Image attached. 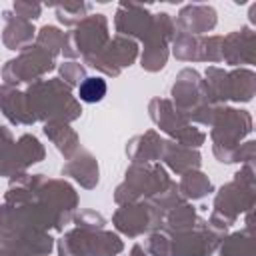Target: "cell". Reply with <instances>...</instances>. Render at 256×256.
I'll return each mask as SVG.
<instances>
[{
  "label": "cell",
  "instance_id": "obj_2",
  "mask_svg": "<svg viewBox=\"0 0 256 256\" xmlns=\"http://www.w3.org/2000/svg\"><path fill=\"white\" fill-rule=\"evenodd\" d=\"M256 204V170L252 164L240 166L234 178L218 188L212 202V212L208 216L210 222L230 228L236 220L254 210Z\"/></svg>",
  "mask_w": 256,
  "mask_h": 256
},
{
  "label": "cell",
  "instance_id": "obj_4",
  "mask_svg": "<svg viewBox=\"0 0 256 256\" xmlns=\"http://www.w3.org/2000/svg\"><path fill=\"white\" fill-rule=\"evenodd\" d=\"M208 128L216 160L222 164H232V152L252 134L254 120L248 110L220 104Z\"/></svg>",
  "mask_w": 256,
  "mask_h": 256
},
{
  "label": "cell",
  "instance_id": "obj_22",
  "mask_svg": "<svg viewBox=\"0 0 256 256\" xmlns=\"http://www.w3.org/2000/svg\"><path fill=\"white\" fill-rule=\"evenodd\" d=\"M0 112L14 126H32L36 120L32 118L24 90L10 84H0Z\"/></svg>",
  "mask_w": 256,
  "mask_h": 256
},
{
  "label": "cell",
  "instance_id": "obj_8",
  "mask_svg": "<svg viewBox=\"0 0 256 256\" xmlns=\"http://www.w3.org/2000/svg\"><path fill=\"white\" fill-rule=\"evenodd\" d=\"M148 116L150 120L168 136V140H174L182 146L198 150L206 142V132L198 126L190 124L170 102V98L154 96L148 102Z\"/></svg>",
  "mask_w": 256,
  "mask_h": 256
},
{
  "label": "cell",
  "instance_id": "obj_39",
  "mask_svg": "<svg viewBox=\"0 0 256 256\" xmlns=\"http://www.w3.org/2000/svg\"><path fill=\"white\" fill-rule=\"evenodd\" d=\"M12 12L22 18V20H28V22H34L40 18L42 14V4L40 2H30V0H16L12 4Z\"/></svg>",
  "mask_w": 256,
  "mask_h": 256
},
{
  "label": "cell",
  "instance_id": "obj_29",
  "mask_svg": "<svg viewBox=\"0 0 256 256\" xmlns=\"http://www.w3.org/2000/svg\"><path fill=\"white\" fill-rule=\"evenodd\" d=\"M170 52L180 62H202V36L176 32L170 42Z\"/></svg>",
  "mask_w": 256,
  "mask_h": 256
},
{
  "label": "cell",
  "instance_id": "obj_6",
  "mask_svg": "<svg viewBox=\"0 0 256 256\" xmlns=\"http://www.w3.org/2000/svg\"><path fill=\"white\" fill-rule=\"evenodd\" d=\"M30 182L38 200L52 212L56 220V232H62L72 222L78 210L80 204L78 192L64 178H48L44 174H32Z\"/></svg>",
  "mask_w": 256,
  "mask_h": 256
},
{
  "label": "cell",
  "instance_id": "obj_14",
  "mask_svg": "<svg viewBox=\"0 0 256 256\" xmlns=\"http://www.w3.org/2000/svg\"><path fill=\"white\" fill-rule=\"evenodd\" d=\"M56 242L50 232L12 230L0 232V256H50Z\"/></svg>",
  "mask_w": 256,
  "mask_h": 256
},
{
  "label": "cell",
  "instance_id": "obj_43",
  "mask_svg": "<svg viewBox=\"0 0 256 256\" xmlns=\"http://www.w3.org/2000/svg\"><path fill=\"white\" fill-rule=\"evenodd\" d=\"M248 18H250V22H252V24L256 22V4H252V6H250V10H248Z\"/></svg>",
  "mask_w": 256,
  "mask_h": 256
},
{
  "label": "cell",
  "instance_id": "obj_41",
  "mask_svg": "<svg viewBox=\"0 0 256 256\" xmlns=\"http://www.w3.org/2000/svg\"><path fill=\"white\" fill-rule=\"evenodd\" d=\"M14 136H12V132L6 128V126H2L0 124V170L4 168V164H6V160H8V156H10V152H12V148H14Z\"/></svg>",
  "mask_w": 256,
  "mask_h": 256
},
{
  "label": "cell",
  "instance_id": "obj_21",
  "mask_svg": "<svg viewBox=\"0 0 256 256\" xmlns=\"http://www.w3.org/2000/svg\"><path fill=\"white\" fill-rule=\"evenodd\" d=\"M160 164L168 170H172L174 174L182 176L190 170H200L202 164V154L194 148L182 146L174 140H164V148H162V156H160Z\"/></svg>",
  "mask_w": 256,
  "mask_h": 256
},
{
  "label": "cell",
  "instance_id": "obj_15",
  "mask_svg": "<svg viewBox=\"0 0 256 256\" xmlns=\"http://www.w3.org/2000/svg\"><path fill=\"white\" fill-rule=\"evenodd\" d=\"M154 14L148 6L136 2H120L114 12V28L118 36L132 38L136 42H146L152 32Z\"/></svg>",
  "mask_w": 256,
  "mask_h": 256
},
{
  "label": "cell",
  "instance_id": "obj_40",
  "mask_svg": "<svg viewBox=\"0 0 256 256\" xmlns=\"http://www.w3.org/2000/svg\"><path fill=\"white\" fill-rule=\"evenodd\" d=\"M254 158H256V142L250 138V140H244L240 142V146L232 152V164H252L254 166Z\"/></svg>",
  "mask_w": 256,
  "mask_h": 256
},
{
  "label": "cell",
  "instance_id": "obj_12",
  "mask_svg": "<svg viewBox=\"0 0 256 256\" xmlns=\"http://www.w3.org/2000/svg\"><path fill=\"white\" fill-rule=\"evenodd\" d=\"M140 56V46L136 40L126 38V36H112L108 40V44L90 56L82 58V64L94 68L96 72L108 76V78H116L120 76V72L124 68H130L136 58Z\"/></svg>",
  "mask_w": 256,
  "mask_h": 256
},
{
  "label": "cell",
  "instance_id": "obj_7",
  "mask_svg": "<svg viewBox=\"0 0 256 256\" xmlns=\"http://www.w3.org/2000/svg\"><path fill=\"white\" fill-rule=\"evenodd\" d=\"M58 256H118L124 250L122 238L112 230L72 228L56 242Z\"/></svg>",
  "mask_w": 256,
  "mask_h": 256
},
{
  "label": "cell",
  "instance_id": "obj_5",
  "mask_svg": "<svg viewBox=\"0 0 256 256\" xmlns=\"http://www.w3.org/2000/svg\"><path fill=\"white\" fill-rule=\"evenodd\" d=\"M170 182L172 178L160 162H130V166L124 172V180L114 190V202L120 206L138 200H150L152 196L162 192Z\"/></svg>",
  "mask_w": 256,
  "mask_h": 256
},
{
  "label": "cell",
  "instance_id": "obj_35",
  "mask_svg": "<svg viewBox=\"0 0 256 256\" xmlns=\"http://www.w3.org/2000/svg\"><path fill=\"white\" fill-rule=\"evenodd\" d=\"M56 68H58V78L70 88H78L86 78V66L80 64L78 60H66Z\"/></svg>",
  "mask_w": 256,
  "mask_h": 256
},
{
  "label": "cell",
  "instance_id": "obj_20",
  "mask_svg": "<svg viewBox=\"0 0 256 256\" xmlns=\"http://www.w3.org/2000/svg\"><path fill=\"white\" fill-rule=\"evenodd\" d=\"M2 20H4V30H2V42L8 50L14 52H22L24 48L32 46L36 40V28L32 22L18 18L12 10H4L2 12Z\"/></svg>",
  "mask_w": 256,
  "mask_h": 256
},
{
  "label": "cell",
  "instance_id": "obj_18",
  "mask_svg": "<svg viewBox=\"0 0 256 256\" xmlns=\"http://www.w3.org/2000/svg\"><path fill=\"white\" fill-rule=\"evenodd\" d=\"M218 24V12L210 4H186L178 10L174 18L176 32L204 36L212 32Z\"/></svg>",
  "mask_w": 256,
  "mask_h": 256
},
{
  "label": "cell",
  "instance_id": "obj_27",
  "mask_svg": "<svg viewBox=\"0 0 256 256\" xmlns=\"http://www.w3.org/2000/svg\"><path fill=\"white\" fill-rule=\"evenodd\" d=\"M178 190L186 202H192V200H202L208 194H212L214 186H212V180L202 170H190L180 176Z\"/></svg>",
  "mask_w": 256,
  "mask_h": 256
},
{
  "label": "cell",
  "instance_id": "obj_10",
  "mask_svg": "<svg viewBox=\"0 0 256 256\" xmlns=\"http://www.w3.org/2000/svg\"><path fill=\"white\" fill-rule=\"evenodd\" d=\"M108 40H110V32H108L106 14H88L80 24H76L70 32H66L62 56L68 60H76L96 54L108 44Z\"/></svg>",
  "mask_w": 256,
  "mask_h": 256
},
{
  "label": "cell",
  "instance_id": "obj_9",
  "mask_svg": "<svg viewBox=\"0 0 256 256\" xmlns=\"http://www.w3.org/2000/svg\"><path fill=\"white\" fill-rule=\"evenodd\" d=\"M226 234L228 228L198 216V222L192 230L180 234H168L170 236L168 256H212Z\"/></svg>",
  "mask_w": 256,
  "mask_h": 256
},
{
  "label": "cell",
  "instance_id": "obj_23",
  "mask_svg": "<svg viewBox=\"0 0 256 256\" xmlns=\"http://www.w3.org/2000/svg\"><path fill=\"white\" fill-rule=\"evenodd\" d=\"M164 148V138L156 130H146L144 134H136L126 142V156L130 162L148 164L160 162Z\"/></svg>",
  "mask_w": 256,
  "mask_h": 256
},
{
  "label": "cell",
  "instance_id": "obj_34",
  "mask_svg": "<svg viewBox=\"0 0 256 256\" xmlns=\"http://www.w3.org/2000/svg\"><path fill=\"white\" fill-rule=\"evenodd\" d=\"M148 202H150L154 208H158L162 214H166L168 210H172L174 206H178L180 202H184V198H182V194H180V190H178V184L172 180L162 192H158L156 196H152Z\"/></svg>",
  "mask_w": 256,
  "mask_h": 256
},
{
  "label": "cell",
  "instance_id": "obj_30",
  "mask_svg": "<svg viewBox=\"0 0 256 256\" xmlns=\"http://www.w3.org/2000/svg\"><path fill=\"white\" fill-rule=\"evenodd\" d=\"M170 56V44L160 42V40H150L144 44L142 54H140V66L146 72H160Z\"/></svg>",
  "mask_w": 256,
  "mask_h": 256
},
{
  "label": "cell",
  "instance_id": "obj_36",
  "mask_svg": "<svg viewBox=\"0 0 256 256\" xmlns=\"http://www.w3.org/2000/svg\"><path fill=\"white\" fill-rule=\"evenodd\" d=\"M144 250L148 256H168L170 250V236L164 230H154L148 234L144 242Z\"/></svg>",
  "mask_w": 256,
  "mask_h": 256
},
{
  "label": "cell",
  "instance_id": "obj_16",
  "mask_svg": "<svg viewBox=\"0 0 256 256\" xmlns=\"http://www.w3.org/2000/svg\"><path fill=\"white\" fill-rule=\"evenodd\" d=\"M222 62L232 68H250L256 62V32L250 26L222 36Z\"/></svg>",
  "mask_w": 256,
  "mask_h": 256
},
{
  "label": "cell",
  "instance_id": "obj_3",
  "mask_svg": "<svg viewBox=\"0 0 256 256\" xmlns=\"http://www.w3.org/2000/svg\"><path fill=\"white\" fill-rule=\"evenodd\" d=\"M170 96L172 106L194 126H210L214 112L220 106L210 96L202 74L194 68H182L176 74L174 84L170 88Z\"/></svg>",
  "mask_w": 256,
  "mask_h": 256
},
{
  "label": "cell",
  "instance_id": "obj_25",
  "mask_svg": "<svg viewBox=\"0 0 256 256\" xmlns=\"http://www.w3.org/2000/svg\"><path fill=\"white\" fill-rule=\"evenodd\" d=\"M42 130H44L46 138L56 146V150L64 156V160H70L82 148L78 132L66 122H46Z\"/></svg>",
  "mask_w": 256,
  "mask_h": 256
},
{
  "label": "cell",
  "instance_id": "obj_24",
  "mask_svg": "<svg viewBox=\"0 0 256 256\" xmlns=\"http://www.w3.org/2000/svg\"><path fill=\"white\" fill-rule=\"evenodd\" d=\"M256 94V72L252 68L226 70V102H250Z\"/></svg>",
  "mask_w": 256,
  "mask_h": 256
},
{
  "label": "cell",
  "instance_id": "obj_33",
  "mask_svg": "<svg viewBox=\"0 0 256 256\" xmlns=\"http://www.w3.org/2000/svg\"><path fill=\"white\" fill-rule=\"evenodd\" d=\"M108 92V84L102 76H86L78 86V100L86 104L100 102Z\"/></svg>",
  "mask_w": 256,
  "mask_h": 256
},
{
  "label": "cell",
  "instance_id": "obj_19",
  "mask_svg": "<svg viewBox=\"0 0 256 256\" xmlns=\"http://www.w3.org/2000/svg\"><path fill=\"white\" fill-rule=\"evenodd\" d=\"M60 174L72 178L76 184H80L86 190L96 188L98 182H100V166H98V160L86 148H80L70 160H66L64 166L60 168Z\"/></svg>",
  "mask_w": 256,
  "mask_h": 256
},
{
  "label": "cell",
  "instance_id": "obj_38",
  "mask_svg": "<svg viewBox=\"0 0 256 256\" xmlns=\"http://www.w3.org/2000/svg\"><path fill=\"white\" fill-rule=\"evenodd\" d=\"M202 62L220 64L222 62V36H202Z\"/></svg>",
  "mask_w": 256,
  "mask_h": 256
},
{
  "label": "cell",
  "instance_id": "obj_1",
  "mask_svg": "<svg viewBox=\"0 0 256 256\" xmlns=\"http://www.w3.org/2000/svg\"><path fill=\"white\" fill-rule=\"evenodd\" d=\"M28 110L36 122H74L82 116V104L60 78H42L24 90Z\"/></svg>",
  "mask_w": 256,
  "mask_h": 256
},
{
  "label": "cell",
  "instance_id": "obj_31",
  "mask_svg": "<svg viewBox=\"0 0 256 256\" xmlns=\"http://www.w3.org/2000/svg\"><path fill=\"white\" fill-rule=\"evenodd\" d=\"M46 6H52L58 22L68 28H74L76 24H80L90 12V4L82 0L80 2H46Z\"/></svg>",
  "mask_w": 256,
  "mask_h": 256
},
{
  "label": "cell",
  "instance_id": "obj_28",
  "mask_svg": "<svg viewBox=\"0 0 256 256\" xmlns=\"http://www.w3.org/2000/svg\"><path fill=\"white\" fill-rule=\"evenodd\" d=\"M218 256H256L254 254V230L242 228L226 234L218 246Z\"/></svg>",
  "mask_w": 256,
  "mask_h": 256
},
{
  "label": "cell",
  "instance_id": "obj_32",
  "mask_svg": "<svg viewBox=\"0 0 256 256\" xmlns=\"http://www.w3.org/2000/svg\"><path fill=\"white\" fill-rule=\"evenodd\" d=\"M64 42H66V32H62L58 26L44 24L40 30H36V40H34V44L40 46L42 50H46L48 54H52L54 58H56L58 54H62Z\"/></svg>",
  "mask_w": 256,
  "mask_h": 256
},
{
  "label": "cell",
  "instance_id": "obj_13",
  "mask_svg": "<svg viewBox=\"0 0 256 256\" xmlns=\"http://www.w3.org/2000/svg\"><path fill=\"white\" fill-rule=\"evenodd\" d=\"M164 214L154 208L148 200H138L130 204H120L112 214V224L118 234L128 238H138L154 230H162Z\"/></svg>",
  "mask_w": 256,
  "mask_h": 256
},
{
  "label": "cell",
  "instance_id": "obj_26",
  "mask_svg": "<svg viewBox=\"0 0 256 256\" xmlns=\"http://www.w3.org/2000/svg\"><path fill=\"white\" fill-rule=\"evenodd\" d=\"M198 222V212L190 202H180L178 206H174L172 210H168L164 214V222H162V230L166 234H180V232H188L196 226Z\"/></svg>",
  "mask_w": 256,
  "mask_h": 256
},
{
  "label": "cell",
  "instance_id": "obj_37",
  "mask_svg": "<svg viewBox=\"0 0 256 256\" xmlns=\"http://www.w3.org/2000/svg\"><path fill=\"white\" fill-rule=\"evenodd\" d=\"M72 222H74L76 228H82V230H102L106 226V218L100 212L90 210V208L76 212Z\"/></svg>",
  "mask_w": 256,
  "mask_h": 256
},
{
  "label": "cell",
  "instance_id": "obj_42",
  "mask_svg": "<svg viewBox=\"0 0 256 256\" xmlns=\"http://www.w3.org/2000/svg\"><path fill=\"white\" fill-rule=\"evenodd\" d=\"M130 256H148V254H146L144 246H140V244H134V246L130 248Z\"/></svg>",
  "mask_w": 256,
  "mask_h": 256
},
{
  "label": "cell",
  "instance_id": "obj_17",
  "mask_svg": "<svg viewBox=\"0 0 256 256\" xmlns=\"http://www.w3.org/2000/svg\"><path fill=\"white\" fill-rule=\"evenodd\" d=\"M46 156V150H44V144L34 136V134H22L16 142H14V148L4 164V168L0 170V176H6V178H12L16 174H22V172H28V168L32 164H38L42 162Z\"/></svg>",
  "mask_w": 256,
  "mask_h": 256
},
{
  "label": "cell",
  "instance_id": "obj_11",
  "mask_svg": "<svg viewBox=\"0 0 256 256\" xmlns=\"http://www.w3.org/2000/svg\"><path fill=\"white\" fill-rule=\"evenodd\" d=\"M54 68H56V58L46 50H42L40 46L32 44L2 66V80L4 84L10 86L32 84L36 80H42Z\"/></svg>",
  "mask_w": 256,
  "mask_h": 256
}]
</instances>
